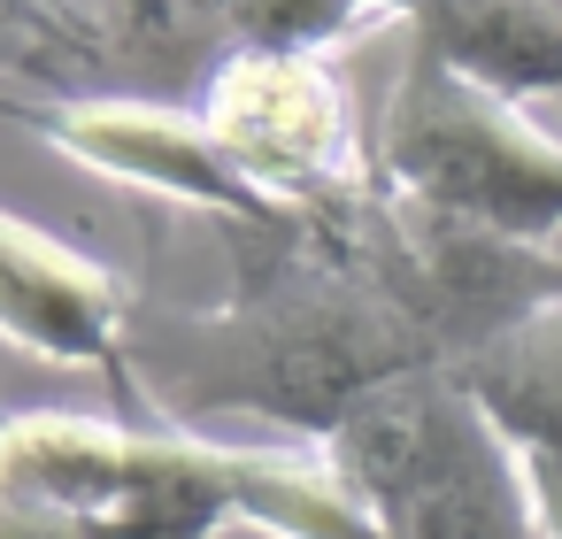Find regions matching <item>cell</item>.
<instances>
[{
	"instance_id": "obj_5",
	"label": "cell",
	"mask_w": 562,
	"mask_h": 539,
	"mask_svg": "<svg viewBox=\"0 0 562 539\" xmlns=\"http://www.w3.org/2000/svg\"><path fill=\"white\" fill-rule=\"evenodd\" d=\"M0 116L40 132L55 155H70L78 170L132 186L155 209L201 216L216 232H301L293 209H278L209 132L201 109L178 101H147V93H63V101H16L0 93Z\"/></svg>"
},
{
	"instance_id": "obj_11",
	"label": "cell",
	"mask_w": 562,
	"mask_h": 539,
	"mask_svg": "<svg viewBox=\"0 0 562 539\" xmlns=\"http://www.w3.org/2000/svg\"><path fill=\"white\" fill-rule=\"evenodd\" d=\"M0 16L32 24L63 63H101L109 32H132L116 0H0Z\"/></svg>"
},
{
	"instance_id": "obj_1",
	"label": "cell",
	"mask_w": 562,
	"mask_h": 539,
	"mask_svg": "<svg viewBox=\"0 0 562 539\" xmlns=\"http://www.w3.org/2000/svg\"><path fill=\"white\" fill-rule=\"evenodd\" d=\"M224 247L239 262L224 301L139 293L132 308L124 393H139L170 431L262 416L324 447L370 393L462 362V332L393 186L355 216L224 232Z\"/></svg>"
},
{
	"instance_id": "obj_13",
	"label": "cell",
	"mask_w": 562,
	"mask_h": 539,
	"mask_svg": "<svg viewBox=\"0 0 562 539\" xmlns=\"http://www.w3.org/2000/svg\"><path fill=\"white\" fill-rule=\"evenodd\" d=\"M531 478V501H539V531L562 539V462H524Z\"/></svg>"
},
{
	"instance_id": "obj_10",
	"label": "cell",
	"mask_w": 562,
	"mask_h": 539,
	"mask_svg": "<svg viewBox=\"0 0 562 539\" xmlns=\"http://www.w3.org/2000/svg\"><path fill=\"white\" fill-rule=\"evenodd\" d=\"M0 539H139V531L124 516H93L78 501H55L0 462Z\"/></svg>"
},
{
	"instance_id": "obj_8",
	"label": "cell",
	"mask_w": 562,
	"mask_h": 539,
	"mask_svg": "<svg viewBox=\"0 0 562 539\" xmlns=\"http://www.w3.org/2000/svg\"><path fill=\"white\" fill-rule=\"evenodd\" d=\"M454 385L524 462H562V301L516 316L454 362Z\"/></svg>"
},
{
	"instance_id": "obj_12",
	"label": "cell",
	"mask_w": 562,
	"mask_h": 539,
	"mask_svg": "<svg viewBox=\"0 0 562 539\" xmlns=\"http://www.w3.org/2000/svg\"><path fill=\"white\" fill-rule=\"evenodd\" d=\"M55 47L32 32V24H16V16H0V78H55Z\"/></svg>"
},
{
	"instance_id": "obj_14",
	"label": "cell",
	"mask_w": 562,
	"mask_h": 539,
	"mask_svg": "<svg viewBox=\"0 0 562 539\" xmlns=\"http://www.w3.org/2000/svg\"><path fill=\"white\" fill-rule=\"evenodd\" d=\"M116 9H124V24H132V32H178L186 0H116Z\"/></svg>"
},
{
	"instance_id": "obj_4",
	"label": "cell",
	"mask_w": 562,
	"mask_h": 539,
	"mask_svg": "<svg viewBox=\"0 0 562 539\" xmlns=\"http://www.w3.org/2000/svg\"><path fill=\"white\" fill-rule=\"evenodd\" d=\"M193 109L224 139V155L301 224L355 216L362 201L385 193L378 147H362V124H355V101H347L331 55L232 47L201 78Z\"/></svg>"
},
{
	"instance_id": "obj_7",
	"label": "cell",
	"mask_w": 562,
	"mask_h": 539,
	"mask_svg": "<svg viewBox=\"0 0 562 539\" xmlns=\"http://www.w3.org/2000/svg\"><path fill=\"white\" fill-rule=\"evenodd\" d=\"M408 40L501 86L524 109L562 93V0H431Z\"/></svg>"
},
{
	"instance_id": "obj_2",
	"label": "cell",
	"mask_w": 562,
	"mask_h": 539,
	"mask_svg": "<svg viewBox=\"0 0 562 539\" xmlns=\"http://www.w3.org/2000/svg\"><path fill=\"white\" fill-rule=\"evenodd\" d=\"M370 147L378 178L431 216L524 247H554L562 232V132H547L524 101L454 70L424 40H408Z\"/></svg>"
},
{
	"instance_id": "obj_6",
	"label": "cell",
	"mask_w": 562,
	"mask_h": 539,
	"mask_svg": "<svg viewBox=\"0 0 562 539\" xmlns=\"http://www.w3.org/2000/svg\"><path fill=\"white\" fill-rule=\"evenodd\" d=\"M132 308H139V293L109 262L0 209V339H16L40 362L101 370L124 385Z\"/></svg>"
},
{
	"instance_id": "obj_16",
	"label": "cell",
	"mask_w": 562,
	"mask_h": 539,
	"mask_svg": "<svg viewBox=\"0 0 562 539\" xmlns=\"http://www.w3.org/2000/svg\"><path fill=\"white\" fill-rule=\"evenodd\" d=\"M0 424H9V416H0Z\"/></svg>"
},
{
	"instance_id": "obj_3",
	"label": "cell",
	"mask_w": 562,
	"mask_h": 539,
	"mask_svg": "<svg viewBox=\"0 0 562 539\" xmlns=\"http://www.w3.org/2000/svg\"><path fill=\"white\" fill-rule=\"evenodd\" d=\"M324 462L385 524V539H547L524 454L485 424L454 370H416L370 393Z\"/></svg>"
},
{
	"instance_id": "obj_9",
	"label": "cell",
	"mask_w": 562,
	"mask_h": 539,
	"mask_svg": "<svg viewBox=\"0 0 562 539\" xmlns=\"http://www.w3.org/2000/svg\"><path fill=\"white\" fill-rule=\"evenodd\" d=\"M209 16L232 32V47H278V55H331L385 24L370 0H216Z\"/></svg>"
},
{
	"instance_id": "obj_15",
	"label": "cell",
	"mask_w": 562,
	"mask_h": 539,
	"mask_svg": "<svg viewBox=\"0 0 562 539\" xmlns=\"http://www.w3.org/2000/svg\"><path fill=\"white\" fill-rule=\"evenodd\" d=\"M370 9H378L385 24H416V16L431 9V0H370Z\"/></svg>"
}]
</instances>
